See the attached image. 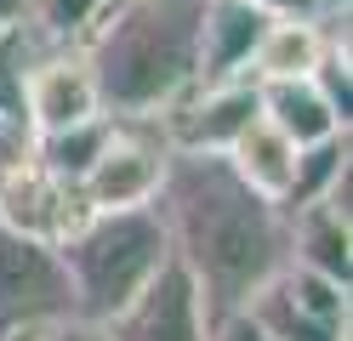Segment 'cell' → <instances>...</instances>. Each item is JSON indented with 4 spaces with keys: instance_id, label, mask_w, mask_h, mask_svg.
Returning <instances> with one entry per match:
<instances>
[{
    "instance_id": "6da1fadb",
    "label": "cell",
    "mask_w": 353,
    "mask_h": 341,
    "mask_svg": "<svg viewBox=\"0 0 353 341\" xmlns=\"http://www.w3.org/2000/svg\"><path fill=\"white\" fill-rule=\"evenodd\" d=\"M171 256L194 273L211 324L239 313L285 267V211L239 182L228 154L171 148L154 188Z\"/></svg>"
},
{
    "instance_id": "7a4b0ae2",
    "label": "cell",
    "mask_w": 353,
    "mask_h": 341,
    "mask_svg": "<svg viewBox=\"0 0 353 341\" xmlns=\"http://www.w3.org/2000/svg\"><path fill=\"white\" fill-rule=\"evenodd\" d=\"M200 6L205 0H108L85 29L103 114L154 120L183 85L200 80Z\"/></svg>"
},
{
    "instance_id": "3957f363",
    "label": "cell",
    "mask_w": 353,
    "mask_h": 341,
    "mask_svg": "<svg viewBox=\"0 0 353 341\" xmlns=\"http://www.w3.org/2000/svg\"><path fill=\"white\" fill-rule=\"evenodd\" d=\"M57 256L74 285V318L103 324L108 313H120L148 285V273L171 256V245H165L160 211L131 205V211H92L57 245Z\"/></svg>"
},
{
    "instance_id": "277c9868",
    "label": "cell",
    "mask_w": 353,
    "mask_h": 341,
    "mask_svg": "<svg viewBox=\"0 0 353 341\" xmlns=\"http://www.w3.org/2000/svg\"><path fill=\"white\" fill-rule=\"evenodd\" d=\"M74 318V285L52 239L0 222V330H40Z\"/></svg>"
},
{
    "instance_id": "5b68a950",
    "label": "cell",
    "mask_w": 353,
    "mask_h": 341,
    "mask_svg": "<svg viewBox=\"0 0 353 341\" xmlns=\"http://www.w3.org/2000/svg\"><path fill=\"white\" fill-rule=\"evenodd\" d=\"M165 154H171V143L160 136L154 120H120L114 114L108 143L97 148V159L80 176V199L92 205V211L154 205V188H160V176H165Z\"/></svg>"
},
{
    "instance_id": "8992f818",
    "label": "cell",
    "mask_w": 353,
    "mask_h": 341,
    "mask_svg": "<svg viewBox=\"0 0 353 341\" xmlns=\"http://www.w3.org/2000/svg\"><path fill=\"white\" fill-rule=\"evenodd\" d=\"M103 335L108 341H211V313L194 273L176 256H165L120 313L103 318Z\"/></svg>"
},
{
    "instance_id": "52a82bcc",
    "label": "cell",
    "mask_w": 353,
    "mask_h": 341,
    "mask_svg": "<svg viewBox=\"0 0 353 341\" xmlns=\"http://www.w3.org/2000/svg\"><path fill=\"white\" fill-rule=\"evenodd\" d=\"M85 216H92V205L80 199V182L52 176L40 159H23V165L0 171V222L23 227L34 239L63 245Z\"/></svg>"
},
{
    "instance_id": "ba28073f",
    "label": "cell",
    "mask_w": 353,
    "mask_h": 341,
    "mask_svg": "<svg viewBox=\"0 0 353 341\" xmlns=\"http://www.w3.org/2000/svg\"><path fill=\"white\" fill-rule=\"evenodd\" d=\"M23 108H29V125H34V131H57V125H74V120L103 114L92 63H85L80 45H52V52H40V57L29 63Z\"/></svg>"
},
{
    "instance_id": "9c48e42d",
    "label": "cell",
    "mask_w": 353,
    "mask_h": 341,
    "mask_svg": "<svg viewBox=\"0 0 353 341\" xmlns=\"http://www.w3.org/2000/svg\"><path fill=\"white\" fill-rule=\"evenodd\" d=\"M285 262L353 285V211L336 199H307L285 211Z\"/></svg>"
},
{
    "instance_id": "30bf717a",
    "label": "cell",
    "mask_w": 353,
    "mask_h": 341,
    "mask_svg": "<svg viewBox=\"0 0 353 341\" xmlns=\"http://www.w3.org/2000/svg\"><path fill=\"white\" fill-rule=\"evenodd\" d=\"M262 29H268V12L256 0H205L200 6V80L245 74Z\"/></svg>"
},
{
    "instance_id": "8fae6325",
    "label": "cell",
    "mask_w": 353,
    "mask_h": 341,
    "mask_svg": "<svg viewBox=\"0 0 353 341\" xmlns=\"http://www.w3.org/2000/svg\"><path fill=\"white\" fill-rule=\"evenodd\" d=\"M319 57H325L319 12H285V17H268L245 74L251 80H296V74H314Z\"/></svg>"
},
{
    "instance_id": "7c38bea8",
    "label": "cell",
    "mask_w": 353,
    "mask_h": 341,
    "mask_svg": "<svg viewBox=\"0 0 353 341\" xmlns=\"http://www.w3.org/2000/svg\"><path fill=\"white\" fill-rule=\"evenodd\" d=\"M228 165L239 171V182H245V188H256L262 199L285 205L291 176H296V143H291V136H285L274 120H262V114H256V120L228 143Z\"/></svg>"
},
{
    "instance_id": "4fadbf2b",
    "label": "cell",
    "mask_w": 353,
    "mask_h": 341,
    "mask_svg": "<svg viewBox=\"0 0 353 341\" xmlns=\"http://www.w3.org/2000/svg\"><path fill=\"white\" fill-rule=\"evenodd\" d=\"M256 91H262V120H274L296 148H302V143H319V136L347 131V125L336 120V108L319 97L314 74H296V80H256Z\"/></svg>"
},
{
    "instance_id": "5bb4252c",
    "label": "cell",
    "mask_w": 353,
    "mask_h": 341,
    "mask_svg": "<svg viewBox=\"0 0 353 341\" xmlns=\"http://www.w3.org/2000/svg\"><path fill=\"white\" fill-rule=\"evenodd\" d=\"M245 313H251L274 341H347V335H353V313H347V318H314V313H302L291 296H285L279 279L262 285L251 302H245Z\"/></svg>"
},
{
    "instance_id": "9a60e30c",
    "label": "cell",
    "mask_w": 353,
    "mask_h": 341,
    "mask_svg": "<svg viewBox=\"0 0 353 341\" xmlns=\"http://www.w3.org/2000/svg\"><path fill=\"white\" fill-rule=\"evenodd\" d=\"M114 131V114H92V120H74V125H57V131H34V159L63 182H80L85 165L97 159V148L108 143Z\"/></svg>"
},
{
    "instance_id": "2e32d148",
    "label": "cell",
    "mask_w": 353,
    "mask_h": 341,
    "mask_svg": "<svg viewBox=\"0 0 353 341\" xmlns=\"http://www.w3.org/2000/svg\"><path fill=\"white\" fill-rule=\"evenodd\" d=\"M347 165H353V143H347V131L319 136V143H302V148H296V176H291V194H285V205H279V211H296V205L319 199V194H325V188H330V182H336Z\"/></svg>"
},
{
    "instance_id": "e0dca14e",
    "label": "cell",
    "mask_w": 353,
    "mask_h": 341,
    "mask_svg": "<svg viewBox=\"0 0 353 341\" xmlns=\"http://www.w3.org/2000/svg\"><path fill=\"white\" fill-rule=\"evenodd\" d=\"M274 279L285 285V296L302 307V313H314V318H347L353 313V285H342V279H330V273H314V267H296V262H285Z\"/></svg>"
},
{
    "instance_id": "ac0fdd59",
    "label": "cell",
    "mask_w": 353,
    "mask_h": 341,
    "mask_svg": "<svg viewBox=\"0 0 353 341\" xmlns=\"http://www.w3.org/2000/svg\"><path fill=\"white\" fill-rule=\"evenodd\" d=\"M103 6L108 0H23V23H34V29L46 40H57V45H80Z\"/></svg>"
},
{
    "instance_id": "d6986e66",
    "label": "cell",
    "mask_w": 353,
    "mask_h": 341,
    "mask_svg": "<svg viewBox=\"0 0 353 341\" xmlns=\"http://www.w3.org/2000/svg\"><path fill=\"white\" fill-rule=\"evenodd\" d=\"M314 85L336 108V120L353 125V45H325V57L314 63Z\"/></svg>"
},
{
    "instance_id": "ffe728a7",
    "label": "cell",
    "mask_w": 353,
    "mask_h": 341,
    "mask_svg": "<svg viewBox=\"0 0 353 341\" xmlns=\"http://www.w3.org/2000/svg\"><path fill=\"white\" fill-rule=\"evenodd\" d=\"M211 341H274V335L262 330L245 307H239V313H223V318L211 324Z\"/></svg>"
},
{
    "instance_id": "44dd1931",
    "label": "cell",
    "mask_w": 353,
    "mask_h": 341,
    "mask_svg": "<svg viewBox=\"0 0 353 341\" xmlns=\"http://www.w3.org/2000/svg\"><path fill=\"white\" fill-rule=\"evenodd\" d=\"M40 341H108L103 324H92V318H57V324L40 330Z\"/></svg>"
},
{
    "instance_id": "7402d4cb",
    "label": "cell",
    "mask_w": 353,
    "mask_h": 341,
    "mask_svg": "<svg viewBox=\"0 0 353 341\" xmlns=\"http://www.w3.org/2000/svg\"><path fill=\"white\" fill-rule=\"evenodd\" d=\"M268 17H285V12H314V0H256Z\"/></svg>"
},
{
    "instance_id": "603a6c76",
    "label": "cell",
    "mask_w": 353,
    "mask_h": 341,
    "mask_svg": "<svg viewBox=\"0 0 353 341\" xmlns=\"http://www.w3.org/2000/svg\"><path fill=\"white\" fill-rule=\"evenodd\" d=\"M12 23H23V0H0V29H12Z\"/></svg>"
},
{
    "instance_id": "cb8c5ba5",
    "label": "cell",
    "mask_w": 353,
    "mask_h": 341,
    "mask_svg": "<svg viewBox=\"0 0 353 341\" xmlns=\"http://www.w3.org/2000/svg\"><path fill=\"white\" fill-rule=\"evenodd\" d=\"M46 330V324H40ZM40 330H0V341H40Z\"/></svg>"
},
{
    "instance_id": "d4e9b609",
    "label": "cell",
    "mask_w": 353,
    "mask_h": 341,
    "mask_svg": "<svg viewBox=\"0 0 353 341\" xmlns=\"http://www.w3.org/2000/svg\"><path fill=\"white\" fill-rule=\"evenodd\" d=\"M336 6H353V0H314V12H336Z\"/></svg>"
}]
</instances>
